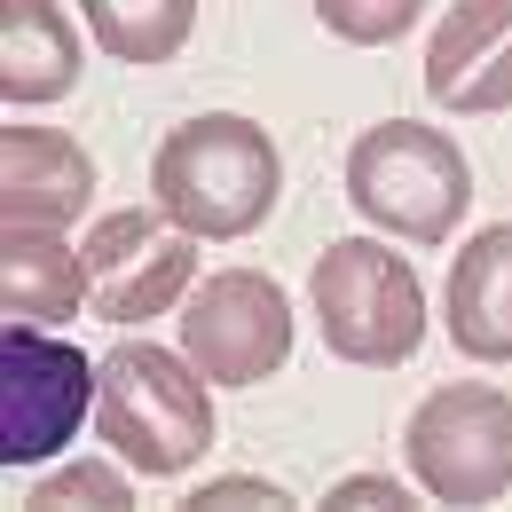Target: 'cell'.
Here are the masks:
<instances>
[{
    "instance_id": "obj_4",
    "label": "cell",
    "mask_w": 512,
    "mask_h": 512,
    "mask_svg": "<svg viewBox=\"0 0 512 512\" xmlns=\"http://www.w3.org/2000/svg\"><path fill=\"white\" fill-rule=\"evenodd\" d=\"M308 300H316L323 347L339 363H363V371H394L418 355L426 339V284L418 268L379 245V237H339L316 253V276H308Z\"/></svg>"
},
{
    "instance_id": "obj_7",
    "label": "cell",
    "mask_w": 512,
    "mask_h": 512,
    "mask_svg": "<svg viewBox=\"0 0 512 512\" xmlns=\"http://www.w3.org/2000/svg\"><path fill=\"white\" fill-rule=\"evenodd\" d=\"M87 308L103 323H150L197 284V237L166 205H119L87 229Z\"/></svg>"
},
{
    "instance_id": "obj_9",
    "label": "cell",
    "mask_w": 512,
    "mask_h": 512,
    "mask_svg": "<svg viewBox=\"0 0 512 512\" xmlns=\"http://www.w3.org/2000/svg\"><path fill=\"white\" fill-rule=\"evenodd\" d=\"M426 95L457 119L512 111V0H457L426 40Z\"/></svg>"
},
{
    "instance_id": "obj_2",
    "label": "cell",
    "mask_w": 512,
    "mask_h": 512,
    "mask_svg": "<svg viewBox=\"0 0 512 512\" xmlns=\"http://www.w3.org/2000/svg\"><path fill=\"white\" fill-rule=\"evenodd\" d=\"M95 434L134 473L174 481L213 449V379L174 347L119 339L103 355V386H95Z\"/></svg>"
},
{
    "instance_id": "obj_10",
    "label": "cell",
    "mask_w": 512,
    "mask_h": 512,
    "mask_svg": "<svg viewBox=\"0 0 512 512\" xmlns=\"http://www.w3.org/2000/svg\"><path fill=\"white\" fill-rule=\"evenodd\" d=\"M95 197V158L64 127H0V229H71Z\"/></svg>"
},
{
    "instance_id": "obj_11",
    "label": "cell",
    "mask_w": 512,
    "mask_h": 512,
    "mask_svg": "<svg viewBox=\"0 0 512 512\" xmlns=\"http://www.w3.org/2000/svg\"><path fill=\"white\" fill-rule=\"evenodd\" d=\"M449 339L473 363H512V221H489L449 260Z\"/></svg>"
},
{
    "instance_id": "obj_15",
    "label": "cell",
    "mask_w": 512,
    "mask_h": 512,
    "mask_svg": "<svg viewBox=\"0 0 512 512\" xmlns=\"http://www.w3.org/2000/svg\"><path fill=\"white\" fill-rule=\"evenodd\" d=\"M316 16H323V32L347 40V48H386V40H402L426 16V0H316Z\"/></svg>"
},
{
    "instance_id": "obj_8",
    "label": "cell",
    "mask_w": 512,
    "mask_h": 512,
    "mask_svg": "<svg viewBox=\"0 0 512 512\" xmlns=\"http://www.w3.org/2000/svg\"><path fill=\"white\" fill-rule=\"evenodd\" d=\"M182 355L213 386H260L292 363V300L260 268H213L190 284L182 308Z\"/></svg>"
},
{
    "instance_id": "obj_13",
    "label": "cell",
    "mask_w": 512,
    "mask_h": 512,
    "mask_svg": "<svg viewBox=\"0 0 512 512\" xmlns=\"http://www.w3.org/2000/svg\"><path fill=\"white\" fill-rule=\"evenodd\" d=\"M0 300L24 323H64L87 308V253H71L64 229H0Z\"/></svg>"
},
{
    "instance_id": "obj_3",
    "label": "cell",
    "mask_w": 512,
    "mask_h": 512,
    "mask_svg": "<svg viewBox=\"0 0 512 512\" xmlns=\"http://www.w3.org/2000/svg\"><path fill=\"white\" fill-rule=\"evenodd\" d=\"M347 205L402 245H449L473 205V166L442 127L386 119L363 127L347 150Z\"/></svg>"
},
{
    "instance_id": "obj_14",
    "label": "cell",
    "mask_w": 512,
    "mask_h": 512,
    "mask_svg": "<svg viewBox=\"0 0 512 512\" xmlns=\"http://www.w3.org/2000/svg\"><path fill=\"white\" fill-rule=\"evenodd\" d=\"M79 16L119 64H174L197 32V0H79Z\"/></svg>"
},
{
    "instance_id": "obj_1",
    "label": "cell",
    "mask_w": 512,
    "mask_h": 512,
    "mask_svg": "<svg viewBox=\"0 0 512 512\" xmlns=\"http://www.w3.org/2000/svg\"><path fill=\"white\" fill-rule=\"evenodd\" d=\"M150 197L190 229V237H253L260 221L276 213L284 197V158L260 119L245 111H205V119H182V127L158 142L150 158Z\"/></svg>"
},
{
    "instance_id": "obj_16",
    "label": "cell",
    "mask_w": 512,
    "mask_h": 512,
    "mask_svg": "<svg viewBox=\"0 0 512 512\" xmlns=\"http://www.w3.org/2000/svg\"><path fill=\"white\" fill-rule=\"evenodd\" d=\"M71 505H95V512H127L134 489L127 473H111V465H95V457H79V465H64V473H48L32 497H24V512H71Z\"/></svg>"
},
{
    "instance_id": "obj_6",
    "label": "cell",
    "mask_w": 512,
    "mask_h": 512,
    "mask_svg": "<svg viewBox=\"0 0 512 512\" xmlns=\"http://www.w3.org/2000/svg\"><path fill=\"white\" fill-rule=\"evenodd\" d=\"M103 386V363H87L71 339L8 316L0 331V465H40L79 434L87 402Z\"/></svg>"
},
{
    "instance_id": "obj_18",
    "label": "cell",
    "mask_w": 512,
    "mask_h": 512,
    "mask_svg": "<svg viewBox=\"0 0 512 512\" xmlns=\"http://www.w3.org/2000/svg\"><path fill=\"white\" fill-rule=\"evenodd\" d=\"M323 505H410V489L394 481V473H347V481H331V497Z\"/></svg>"
},
{
    "instance_id": "obj_17",
    "label": "cell",
    "mask_w": 512,
    "mask_h": 512,
    "mask_svg": "<svg viewBox=\"0 0 512 512\" xmlns=\"http://www.w3.org/2000/svg\"><path fill=\"white\" fill-rule=\"evenodd\" d=\"M190 505H197V512H213V505H292V497H284L276 481H253V473H229V481H205V489H197Z\"/></svg>"
},
{
    "instance_id": "obj_12",
    "label": "cell",
    "mask_w": 512,
    "mask_h": 512,
    "mask_svg": "<svg viewBox=\"0 0 512 512\" xmlns=\"http://www.w3.org/2000/svg\"><path fill=\"white\" fill-rule=\"evenodd\" d=\"M79 79V32L56 0H0V103L32 111Z\"/></svg>"
},
{
    "instance_id": "obj_5",
    "label": "cell",
    "mask_w": 512,
    "mask_h": 512,
    "mask_svg": "<svg viewBox=\"0 0 512 512\" xmlns=\"http://www.w3.org/2000/svg\"><path fill=\"white\" fill-rule=\"evenodd\" d=\"M402 457L434 505H497L512 489V394L481 379L434 386L402 426Z\"/></svg>"
}]
</instances>
